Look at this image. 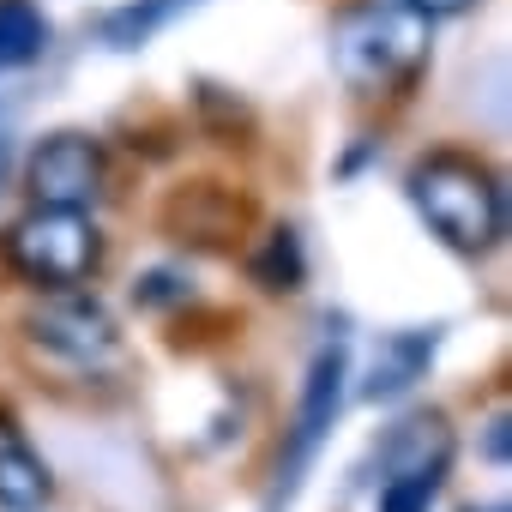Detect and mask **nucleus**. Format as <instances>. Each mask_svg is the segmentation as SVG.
<instances>
[{
    "mask_svg": "<svg viewBox=\"0 0 512 512\" xmlns=\"http://www.w3.org/2000/svg\"><path fill=\"white\" fill-rule=\"evenodd\" d=\"M410 187V205L416 217L452 247V253H470V260H482V253H494L506 241V187L500 175L476 157V151H428L410 163L404 175Z\"/></svg>",
    "mask_w": 512,
    "mask_h": 512,
    "instance_id": "obj_1",
    "label": "nucleus"
},
{
    "mask_svg": "<svg viewBox=\"0 0 512 512\" xmlns=\"http://www.w3.org/2000/svg\"><path fill=\"white\" fill-rule=\"evenodd\" d=\"M0 260L7 272L43 296L61 290H85L103 266V229L91 223V211H55V205H31L25 217L7 223L0 235Z\"/></svg>",
    "mask_w": 512,
    "mask_h": 512,
    "instance_id": "obj_2",
    "label": "nucleus"
},
{
    "mask_svg": "<svg viewBox=\"0 0 512 512\" xmlns=\"http://www.w3.org/2000/svg\"><path fill=\"white\" fill-rule=\"evenodd\" d=\"M332 61L344 73V85L362 97L404 91L428 67V19H416L404 0L398 7H380V0L374 7H356L332 31Z\"/></svg>",
    "mask_w": 512,
    "mask_h": 512,
    "instance_id": "obj_3",
    "label": "nucleus"
},
{
    "mask_svg": "<svg viewBox=\"0 0 512 512\" xmlns=\"http://www.w3.org/2000/svg\"><path fill=\"white\" fill-rule=\"evenodd\" d=\"M19 332H25V344H31L37 362L61 368V374H73V380H103V374H115L121 356H127L115 314H109L97 296H85V290L49 296L43 308H31V314L19 320Z\"/></svg>",
    "mask_w": 512,
    "mask_h": 512,
    "instance_id": "obj_4",
    "label": "nucleus"
},
{
    "mask_svg": "<svg viewBox=\"0 0 512 512\" xmlns=\"http://www.w3.org/2000/svg\"><path fill=\"white\" fill-rule=\"evenodd\" d=\"M253 217H260L253 199L235 181H217V175H193V181L169 187L163 211H157L163 235L175 247H193V253H235V247H247Z\"/></svg>",
    "mask_w": 512,
    "mask_h": 512,
    "instance_id": "obj_5",
    "label": "nucleus"
},
{
    "mask_svg": "<svg viewBox=\"0 0 512 512\" xmlns=\"http://www.w3.org/2000/svg\"><path fill=\"white\" fill-rule=\"evenodd\" d=\"M25 187L31 205H55V211H91L109 187V151L91 133H49L31 163H25Z\"/></svg>",
    "mask_w": 512,
    "mask_h": 512,
    "instance_id": "obj_6",
    "label": "nucleus"
},
{
    "mask_svg": "<svg viewBox=\"0 0 512 512\" xmlns=\"http://www.w3.org/2000/svg\"><path fill=\"white\" fill-rule=\"evenodd\" d=\"M344 380H350V356L344 344H320V356L308 362V380H302V404H296V422H290V446H284V464H278V494L296 488V476L314 464V452L326 446L338 410H344Z\"/></svg>",
    "mask_w": 512,
    "mask_h": 512,
    "instance_id": "obj_7",
    "label": "nucleus"
},
{
    "mask_svg": "<svg viewBox=\"0 0 512 512\" xmlns=\"http://www.w3.org/2000/svg\"><path fill=\"white\" fill-rule=\"evenodd\" d=\"M49 500H55V476L43 452L31 446L19 416L0 404V512H43Z\"/></svg>",
    "mask_w": 512,
    "mask_h": 512,
    "instance_id": "obj_8",
    "label": "nucleus"
},
{
    "mask_svg": "<svg viewBox=\"0 0 512 512\" xmlns=\"http://www.w3.org/2000/svg\"><path fill=\"white\" fill-rule=\"evenodd\" d=\"M452 452H458V440H452L446 416H440V410H416V416H404V422L386 434L380 470H386V476H440V482H446Z\"/></svg>",
    "mask_w": 512,
    "mask_h": 512,
    "instance_id": "obj_9",
    "label": "nucleus"
},
{
    "mask_svg": "<svg viewBox=\"0 0 512 512\" xmlns=\"http://www.w3.org/2000/svg\"><path fill=\"white\" fill-rule=\"evenodd\" d=\"M247 272H253V284H260L266 296H290V290H302V278H308L302 235H296V229H266L260 247L247 253Z\"/></svg>",
    "mask_w": 512,
    "mask_h": 512,
    "instance_id": "obj_10",
    "label": "nucleus"
},
{
    "mask_svg": "<svg viewBox=\"0 0 512 512\" xmlns=\"http://www.w3.org/2000/svg\"><path fill=\"white\" fill-rule=\"evenodd\" d=\"M43 49H49V19L37 0H0V73L43 61Z\"/></svg>",
    "mask_w": 512,
    "mask_h": 512,
    "instance_id": "obj_11",
    "label": "nucleus"
},
{
    "mask_svg": "<svg viewBox=\"0 0 512 512\" xmlns=\"http://www.w3.org/2000/svg\"><path fill=\"white\" fill-rule=\"evenodd\" d=\"M428 356H434V332H398V338L380 350V362H374L368 398H398V392H410L416 374L428 368Z\"/></svg>",
    "mask_w": 512,
    "mask_h": 512,
    "instance_id": "obj_12",
    "label": "nucleus"
},
{
    "mask_svg": "<svg viewBox=\"0 0 512 512\" xmlns=\"http://www.w3.org/2000/svg\"><path fill=\"white\" fill-rule=\"evenodd\" d=\"M187 7V0H133V7H121V13H109L103 19V37L115 43V49H139L163 19H175Z\"/></svg>",
    "mask_w": 512,
    "mask_h": 512,
    "instance_id": "obj_13",
    "label": "nucleus"
},
{
    "mask_svg": "<svg viewBox=\"0 0 512 512\" xmlns=\"http://www.w3.org/2000/svg\"><path fill=\"white\" fill-rule=\"evenodd\" d=\"M440 500V476H386L380 482V512H428Z\"/></svg>",
    "mask_w": 512,
    "mask_h": 512,
    "instance_id": "obj_14",
    "label": "nucleus"
},
{
    "mask_svg": "<svg viewBox=\"0 0 512 512\" xmlns=\"http://www.w3.org/2000/svg\"><path fill=\"white\" fill-rule=\"evenodd\" d=\"M404 7H410L416 19H458V13L476 7V0H404Z\"/></svg>",
    "mask_w": 512,
    "mask_h": 512,
    "instance_id": "obj_15",
    "label": "nucleus"
},
{
    "mask_svg": "<svg viewBox=\"0 0 512 512\" xmlns=\"http://www.w3.org/2000/svg\"><path fill=\"white\" fill-rule=\"evenodd\" d=\"M488 458H494V464L506 458V416H494V422H488Z\"/></svg>",
    "mask_w": 512,
    "mask_h": 512,
    "instance_id": "obj_16",
    "label": "nucleus"
},
{
    "mask_svg": "<svg viewBox=\"0 0 512 512\" xmlns=\"http://www.w3.org/2000/svg\"><path fill=\"white\" fill-rule=\"evenodd\" d=\"M7 169H13V145H7V133H0V181H7Z\"/></svg>",
    "mask_w": 512,
    "mask_h": 512,
    "instance_id": "obj_17",
    "label": "nucleus"
}]
</instances>
